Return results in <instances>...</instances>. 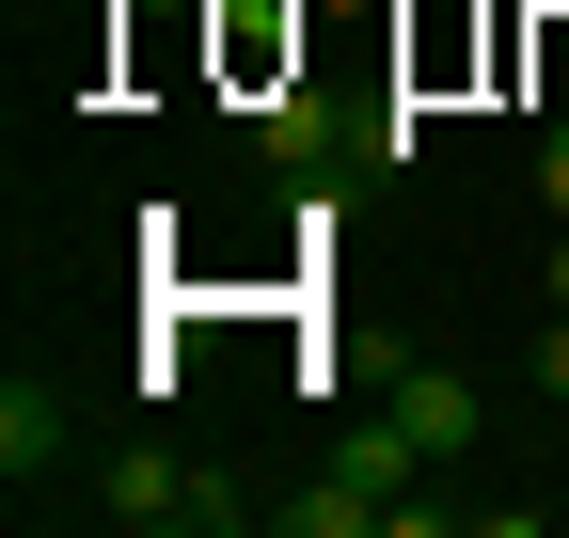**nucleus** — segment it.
<instances>
[{"label": "nucleus", "instance_id": "obj_1", "mask_svg": "<svg viewBox=\"0 0 569 538\" xmlns=\"http://www.w3.org/2000/svg\"><path fill=\"white\" fill-rule=\"evenodd\" d=\"M96 507H111L127 538H222V522H253V507H238L222 476H190L174 444H127L111 476H96Z\"/></svg>", "mask_w": 569, "mask_h": 538}, {"label": "nucleus", "instance_id": "obj_2", "mask_svg": "<svg viewBox=\"0 0 569 538\" xmlns=\"http://www.w3.org/2000/svg\"><path fill=\"white\" fill-rule=\"evenodd\" d=\"M380 412L427 444V459H475V428H490V396L459 380V365H396V396H380Z\"/></svg>", "mask_w": 569, "mask_h": 538}, {"label": "nucleus", "instance_id": "obj_3", "mask_svg": "<svg viewBox=\"0 0 569 538\" xmlns=\"http://www.w3.org/2000/svg\"><path fill=\"white\" fill-rule=\"evenodd\" d=\"M380 522H396V507H380L365 476H348V459H332L317 491H284V538H380Z\"/></svg>", "mask_w": 569, "mask_h": 538}, {"label": "nucleus", "instance_id": "obj_4", "mask_svg": "<svg viewBox=\"0 0 569 538\" xmlns=\"http://www.w3.org/2000/svg\"><path fill=\"white\" fill-rule=\"evenodd\" d=\"M48 459H63V396H48V380H17V396H0V476L32 491Z\"/></svg>", "mask_w": 569, "mask_h": 538}, {"label": "nucleus", "instance_id": "obj_5", "mask_svg": "<svg viewBox=\"0 0 569 538\" xmlns=\"http://www.w3.org/2000/svg\"><path fill=\"white\" fill-rule=\"evenodd\" d=\"M348 143H332V111L317 96H269V175H332Z\"/></svg>", "mask_w": 569, "mask_h": 538}, {"label": "nucleus", "instance_id": "obj_6", "mask_svg": "<svg viewBox=\"0 0 569 538\" xmlns=\"http://www.w3.org/2000/svg\"><path fill=\"white\" fill-rule=\"evenodd\" d=\"M538 207H553V222H569V111H553V127H538Z\"/></svg>", "mask_w": 569, "mask_h": 538}, {"label": "nucleus", "instance_id": "obj_7", "mask_svg": "<svg viewBox=\"0 0 569 538\" xmlns=\"http://www.w3.org/2000/svg\"><path fill=\"white\" fill-rule=\"evenodd\" d=\"M538 396H569V301L538 317Z\"/></svg>", "mask_w": 569, "mask_h": 538}, {"label": "nucleus", "instance_id": "obj_8", "mask_svg": "<svg viewBox=\"0 0 569 538\" xmlns=\"http://www.w3.org/2000/svg\"><path fill=\"white\" fill-rule=\"evenodd\" d=\"M553 301H569V222H553Z\"/></svg>", "mask_w": 569, "mask_h": 538}]
</instances>
